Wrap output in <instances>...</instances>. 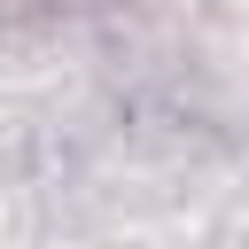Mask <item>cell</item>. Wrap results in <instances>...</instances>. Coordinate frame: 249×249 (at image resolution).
Instances as JSON below:
<instances>
[{
	"label": "cell",
	"mask_w": 249,
	"mask_h": 249,
	"mask_svg": "<svg viewBox=\"0 0 249 249\" xmlns=\"http://www.w3.org/2000/svg\"><path fill=\"white\" fill-rule=\"evenodd\" d=\"M47 0H0V16H39Z\"/></svg>",
	"instance_id": "cell-1"
}]
</instances>
